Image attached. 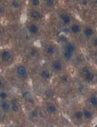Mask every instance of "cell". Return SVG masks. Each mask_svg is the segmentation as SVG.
I'll return each mask as SVG.
<instances>
[{
    "label": "cell",
    "instance_id": "cell-1",
    "mask_svg": "<svg viewBox=\"0 0 97 127\" xmlns=\"http://www.w3.org/2000/svg\"><path fill=\"white\" fill-rule=\"evenodd\" d=\"M76 50V47L73 43H68L63 50V58L66 60L69 61L73 58L74 53Z\"/></svg>",
    "mask_w": 97,
    "mask_h": 127
},
{
    "label": "cell",
    "instance_id": "cell-2",
    "mask_svg": "<svg viewBox=\"0 0 97 127\" xmlns=\"http://www.w3.org/2000/svg\"><path fill=\"white\" fill-rule=\"evenodd\" d=\"M16 73L22 78H26L28 76V69L23 65H18L16 67Z\"/></svg>",
    "mask_w": 97,
    "mask_h": 127
},
{
    "label": "cell",
    "instance_id": "cell-3",
    "mask_svg": "<svg viewBox=\"0 0 97 127\" xmlns=\"http://www.w3.org/2000/svg\"><path fill=\"white\" fill-rule=\"evenodd\" d=\"M81 74L88 81H92L95 78L94 73L90 69L86 67H84V68H83L81 69Z\"/></svg>",
    "mask_w": 97,
    "mask_h": 127
},
{
    "label": "cell",
    "instance_id": "cell-4",
    "mask_svg": "<svg viewBox=\"0 0 97 127\" xmlns=\"http://www.w3.org/2000/svg\"><path fill=\"white\" fill-rule=\"evenodd\" d=\"M51 68L53 70H54L55 72H61L63 68H64V65L63 63H62V61H60L59 60H54L51 62Z\"/></svg>",
    "mask_w": 97,
    "mask_h": 127
},
{
    "label": "cell",
    "instance_id": "cell-5",
    "mask_svg": "<svg viewBox=\"0 0 97 127\" xmlns=\"http://www.w3.org/2000/svg\"><path fill=\"white\" fill-rule=\"evenodd\" d=\"M0 58L4 62L10 61L12 58V53L9 49H2L0 52Z\"/></svg>",
    "mask_w": 97,
    "mask_h": 127
},
{
    "label": "cell",
    "instance_id": "cell-6",
    "mask_svg": "<svg viewBox=\"0 0 97 127\" xmlns=\"http://www.w3.org/2000/svg\"><path fill=\"white\" fill-rule=\"evenodd\" d=\"M0 108L5 113L10 112L11 110V103L7 100H2L0 102Z\"/></svg>",
    "mask_w": 97,
    "mask_h": 127
},
{
    "label": "cell",
    "instance_id": "cell-7",
    "mask_svg": "<svg viewBox=\"0 0 97 127\" xmlns=\"http://www.w3.org/2000/svg\"><path fill=\"white\" fill-rule=\"evenodd\" d=\"M60 18V20L62 21V23L65 25V26H68V25H70L72 22V18L70 15H68L67 13H62L59 16Z\"/></svg>",
    "mask_w": 97,
    "mask_h": 127
},
{
    "label": "cell",
    "instance_id": "cell-8",
    "mask_svg": "<svg viewBox=\"0 0 97 127\" xmlns=\"http://www.w3.org/2000/svg\"><path fill=\"white\" fill-rule=\"evenodd\" d=\"M40 76L42 79L45 81H48L51 78V73L48 69H43L40 72Z\"/></svg>",
    "mask_w": 97,
    "mask_h": 127
},
{
    "label": "cell",
    "instance_id": "cell-9",
    "mask_svg": "<svg viewBox=\"0 0 97 127\" xmlns=\"http://www.w3.org/2000/svg\"><path fill=\"white\" fill-rule=\"evenodd\" d=\"M46 110L50 114H55L58 111V109L57 108V106L53 103H48L46 106Z\"/></svg>",
    "mask_w": 97,
    "mask_h": 127
},
{
    "label": "cell",
    "instance_id": "cell-10",
    "mask_svg": "<svg viewBox=\"0 0 97 127\" xmlns=\"http://www.w3.org/2000/svg\"><path fill=\"white\" fill-rule=\"evenodd\" d=\"M28 31L31 35H36L39 32V27L36 24H30L28 26Z\"/></svg>",
    "mask_w": 97,
    "mask_h": 127
},
{
    "label": "cell",
    "instance_id": "cell-11",
    "mask_svg": "<svg viewBox=\"0 0 97 127\" xmlns=\"http://www.w3.org/2000/svg\"><path fill=\"white\" fill-rule=\"evenodd\" d=\"M70 29L73 34H78L81 31V26L78 23H73Z\"/></svg>",
    "mask_w": 97,
    "mask_h": 127
},
{
    "label": "cell",
    "instance_id": "cell-12",
    "mask_svg": "<svg viewBox=\"0 0 97 127\" xmlns=\"http://www.w3.org/2000/svg\"><path fill=\"white\" fill-rule=\"evenodd\" d=\"M30 16L33 20H39L42 18V15L38 10H33L30 12Z\"/></svg>",
    "mask_w": 97,
    "mask_h": 127
},
{
    "label": "cell",
    "instance_id": "cell-13",
    "mask_svg": "<svg viewBox=\"0 0 97 127\" xmlns=\"http://www.w3.org/2000/svg\"><path fill=\"white\" fill-rule=\"evenodd\" d=\"M83 33L85 36H86L87 38H91L94 35V30L91 27H86L83 31Z\"/></svg>",
    "mask_w": 97,
    "mask_h": 127
},
{
    "label": "cell",
    "instance_id": "cell-14",
    "mask_svg": "<svg viewBox=\"0 0 97 127\" xmlns=\"http://www.w3.org/2000/svg\"><path fill=\"white\" fill-rule=\"evenodd\" d=\"M45 52L48 55L52 56L56 53V47L54 45H48L45 49Z\"/></svg>",
    "mask_w": 97,
    "mask_h": 127
},
{
    "label": "cell",
    "instance_id": "cell-15",
    "mask_svg": "<svg viewBox=\"0 0 97 127\" xmlns=\"http://www.w3.org/2000/svg\"><path fill=\"white\" fill-rule=\"evenodd\" d=\"M11 103V110L13 113H18L20 110V106L16 101H12Z\"/></svg>",
    "mask_w": 97,
    "mask_h": 127
},
{
    "label": "cell",
    "instance_id": "cell-16",
    "mask_svg": "<svg viewBox=\"0 0 97 127\" xmlns=\"http://www.w3.org/2000/svg\"><path fill=\"white\" fill-rule=\"evenodd\" d=\"M83 117L85 118H86V119H88V120L91 119L92 117H93L92 113H91L89 110H87V109H85V110L83 111Z\"/></svg>",
    "mask_w": 97,
    "mask_h": 127
},
{
    "label": "cell",
    "instance_id": "cell-17",
    "mask_svg": "<svg viewBox=\"0 0 97 127\" xmlns=\"http://www.w3.org/2000/svg\"><path fill=\"white\" fill-rule=\"evenodd\" d=\"M9 97V94L7 93V92L2 90L0 92V100H7V99Z\"/></svg>",
    "mask_w": 97,
    "mask_h": 127
},
{
    "label": "cell",
    "instance_id": "cell-18",
    "mask_svg": "<svg viewBox=\"0 0 97 127\" xmlns=\"http://www.w3.org/2000/svg\"><path fill=\"white\" fill-rule=\"evenodd\" d=\"M90 104L94 106V107H97V95H92L90 99H89Z\"/></svg>",
    "mask_w": 97,
    "mask_h": 127
},
{
    "label": "cell",
    "instance_id": "cell-19",
    "mask_svg": "<svg viewBox=\"0 0 97 127\" xmlns=\"http://www.w3.org/2000/svg\"><path fill=\"white\" fill-rule=\"evenodd\" d=\"M74 118L78 120V121H80V120H82L83 118V112L80 111V110H78V111H76L74 114Z\"/></svg>",
    "mask_w": 97,
    "mask_h": 127
},
{
    "label": "cell",
    "instance_id": "cell-20",
    "mask_svg": "<svg viewBox=\"0 0 97 127\" xmlns=\"http://www.w3.org/2000/svg\"><path fill=\"white\" fill-rule=\"evenodd\" d=\"M30 3L32 4V5L33 7H39L40 4H41V1H39V0H33V1H30Z\"/></svg>",
    "mask_w": 97,
    "mask_h": 127
},
{
    "label": "cell",
    "instance_id": "cell-21",
    "mask_svg": "<svg viewBox=\"0 0 97 127\" xmlns=\"http://www.w3.org/2000/svg\"><path fill=\"white\" fill-rule=\"evenodd\" d=\"M46 4H47V5L48 7H53L55 4V1H52V0H49V1H46Z\"/></svg>",
    "mask_w": 97,
    "mask_h": 127
},
{
    "label": "cell",
    "instance_id": "cell-22",
    "mask_svg": "<svg viewBox=\"0 0 97 127\" xmlns=\"http://www.w3.org/2000/svg\"><path fill=\"white\" fill-rule=\"evenodd\" d=\"M61 81L62 82H65V83H67L69 81V77H68L67 75H63L62 77H61Z\"/></svg>",
    "mask_w": 97,
    "mask_h": 127
},
{
    "label": "cell",
    "instance_id": "cell-23",
    "mask_svg": "<svg viewBox=\"0 0 97 127\" xmlns=\"http://www.w3.org/2000/svg\"><path fill=\"white\" fill-rule=\"evenodd\" d=\"M91 44L93 45V47L97 48V36H95L94 37L93 39H92V41H91Z\"/></svg>",
    "mask_w": 97,
    "mask_h": 127
},
{
    "label": "cell",
    "instance_id": "cell-24",
    "mask_svg": "<svg viewBox=\"0 0 97 127\" xmlns=\"http://www.w3.org/2000/svg\"><path fill=\"white\" fill-rule=\"evenodd\" d=\"M3 87H4V82H3V81L0 78V89L3 88Z\"/></svg>",
    "mask_w": 97,
    "mask_h": 127
}]
</instances>
